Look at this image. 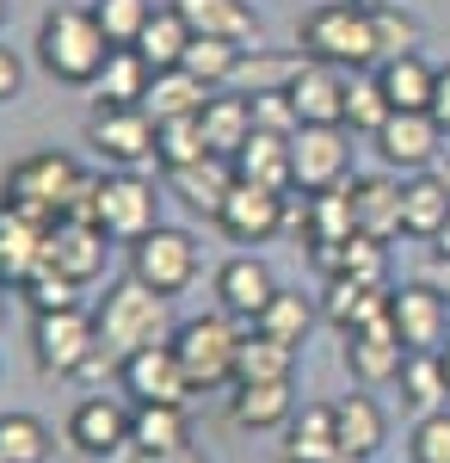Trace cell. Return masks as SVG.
<instances>
[{
    "instance_id": "60d3db41",
    "label": "cell",
    "mask_w": 450,
    "mask_h": 463,
    "mask_svg": "<svg viewBox=\"0 0 450 463\" xmlns=\"http://www.w3.org/2000/svg\"><path fill=\"white\" fill-rule=\"evenodd\" d=\"M389 93H382V80L377 69H364V74H352L346 80V130L352 137H377L382 124H389Z\"/></svg>"
},
{
    "instance_id": "277c9868",
    "label": "cell",
    "mask_w": 450,
    "mask_h": 463,
    "mask_svg": "<svg viewBox=\"0 0 450 463\" xmlns=\"http://www.w3.org/2000/svg\"><path fill=\"white\" fill-rule=\"evenodd\" d=\"M241 321L235 316H192L173 327V353L185 364V377H192V390H222V383H235V358H241Z\"/></svg>"
},
{
    "instance_id": "f546056e",
    "label": "cell",
    "mask_w": 450,
    "mask_h": 463,
    "mask_svg": "<svg viewBox=\"0 0 450 463\" xmlns=\"http://www.w3.org/2000/svg\"><path fill=\"white\" fill-rule=\"evenodd\" d=\"M296 358H303V346L247 327L241 334V358H235V383H290V377H296Z\"/></svg>"
},
{
    "instance_id": "e0dca14e",
    "label": "cell",
    "mask_w": 450,
    "mask_h": 463,
    "mask_svg": "<svg viewBox=\"0 0 450 463\" xmlns=\"http://www.w3.org/2000/svg\"><path fill=\"white\" fill-rule=\"evenodd\" d=\"M272 297H277V279H272V266H266L259 253H235V260L216 266V309L235 316L241 327H253V321L266 316Z\"/></svg>"
},
{
    "instance_id": "ab89813d",
    "label": "cell",
    "mask_w": 450,
    "mask_h": 463,
    "mask_svg": "<svg viewBox=\"0 0 450 463\" xmlns=\"http://www.w3.org/2000/svg\"><path fill=\"white\" fill-rule=\"evenodd\" d=\"M241 62H247L241 43H222V37H192V50H185V62H179V69H192L210 93H216V87H235Z\"/></svg>"
},
{
    "instance_id": "8992f818",
    "label": "cell",
    "mask_w": 450,
    "mask_h": 463,
    "mask_svg": "<svg viewBox=\"0 0 450 463\" xmlns=\"http://www.w3.org/2000/svg\"><path fill=\"white\" fill-rule=\"evenodd\" d=\"M32 358L43 377H80L99 358V321L87 309H43V316H32Z\"/></svg>"
},
{
    "instance_id": "2e32d148",
    "label": "cell",
    "mask_w": 450,
    "mask_h": 463,
    "mask_svg": "<svg viewBox=\"0 0 450 463\" xmlns=\"http://www.w3.org/2000/svg\"><path fill=\"white\" fill-rule=\"evenodd\" d=\"M216 229H222L235 248H266L272 235H284V192H266V185L235 179V192H229V204L216 216Z\"/></svg>"
},
{
    "instance_id": "3957f363",
    "label": "cell",
    "mask_w": 450,
    "mask_h": 463,
    "mask_svg": "<svg viewBox=\"0 0 450 463\" xmlns=\"http://www.w3.org/2000/svg\"><path fill=\"white\" fill-rule=\"evenodd\" d=\"M296 50H303L309 62H327V69H346V74H364V69L382 62L377 25H370V13L352 6V0H321V6H309L303 25H296Z\"/></svg>"
},
{
    "instance_id": "bcb514c9",
    "label": "cell",
    "mask_w": 450,
    "mask_h": 463,
    "mask_svg": "<svg viewBox=\"0 0 450 463\" xmlns=\"http://www.w3.org/2000/svg\"><path fill=\"white\" fill-rule=\"evenodd\" d=\"M370 25H377L382 62H389V56H414V50H419V19H414V13H401V6H382V13H370Z\"/></svg>"
},
{
    "instance_id": "d590c367",
    "label": "cell",
    "mask_w": 450,
    "mask_h": 463,
    "mask_svg": "<svg viewBox=\"0 0 450 463\" xmlns=\"http://www.w3.org/2000/svg\"><path fill=\"white\" fill-rule=\"evenodd\" d=\"M136 50H142V62H148V69H179V62H185V50H192V25L179 19L173 0L148 13V25H142Z\"/></svg>"
},
{
    "instance_id": "9a60e30c",
    "label": "cell",
    "mask_w": 450,
    "mask_h": 463,
    "mask_svg": "<svg viewBox=\"0 0 450 463\" xmlns=\"http://www.w3.org/2000/svg\"><path fill=\"white\" fill-rule=\"evenodd\" d=\"M130 402H117V395H87V402H74L69 414V445L80 458H117L124 445H130Z\"/></svg>"
},
{
    "instance_id": "83f0119b",
    "label": "cell",
    "mask_w": 450,
    "mask_h": 463,
    "mask_svg": "<svg viewBox=\"0 0 450 463\" xmlns=\"http://www.w3.org/2000/svg\"><path fill=\"white\" fill-rule=\"evenodd\" d=\"M327 279H352V285H370V290H389V248L370 241V235H352L340 248H314L309 253Z\"/></svg>"
},
{
    "instance_id": "7dc6e473",
    "label": "cell",
    "mask_w": 450,
    "mask_h": 463,
    "mask_svg": "<svg viewBox=\"0 0 450 463\" xmlns=\"http://www.w3.org/2000/svg\"><path fill=\"white\" fill-rule=\"evenodd\" d=\"M247 99H253V130H266V137H296V130H303V118H296V106H290L284 87H272V93H247Z\"/></svg>"
},
{
    "instance_id": "1f68e13d",
    "label": "cell",
    "mask_w": 450,
    "mask_h": 463,
    "mask_svg": "<svg viewBox=\"0 0 450 463\" xmlns=\"http://www.w3.org/2000/svg\"><path fill=\"white\" fill-rule=\"evenodd\" d=\"M204 99H210V87L192 69H155L148 93H142V111H148L155 124H167V118H198Z\"/></svg>"
},
{
    "instance_id": "30bf717a",
    "label": "cell",
    "mask_w": 450,
    "mask_h": 463,
    "mask_svg": "<svg viewBox=\"0 0 450 463\" xmlns=\"http://www.w3.org/2000/svg\"><path fill=\"white\" fill-rule=\"evenodd\" d=\"M99 229L111 241H142L148 229H161V198L142 174H99Z\"/></svg>"
},
{
    "instance_id": "f1b7e54d",
    "label": "cell",
    "mask_w": 450,
    "mask_h": 463,
    "mask_svg": "<svg viewBox=\"0 0 450 463\" xmlns=\"http://www.w3.org/2000/svg\"><path fill=\"white\" fill-rule=\"evenodd\" d=\"M450 222V192L438 174H408L401 179V235L414 241H438V229Z\"/></svg>"
},
{
    "instance_id": "b9f144b4",
    "label": "cell",
    "mask_w": 450,
    "mask_h": 463,
    "mask_svg": "<svg viewBox=\"0 0 450 463\" xmlns=\"http://www.w3.org/2000/svg\"><path fill=\"white\" fill-rule=\"evenodd\" d=\"M50 427L37 414H0V463H50Z\"/></svg>"
},
{
    "instance_id": "11a10c76",
    "label": "cell",
    "mask_w": 450,
    "mask_h": 463,
    "mask_svg": "<svg viewBox=\"0 0 450 463\" xmlns=\"http://www.w3.org/2000/svg\"><path fill=\"white\" fill-rule=\"evenodd\" d=\"M432 248H438V253H445V260H450V222H445V229H438V241H432Z\"/></svg>"
},
{
    "instance_id": "6f0895ef",
    "label": "cell",
    "mask_w": 450,
    "mask_h": 463,
    "mask_svg": "<svg viewBox=\"0 0 450 463\" xmlns=\"http://www.w3.org/2000/svg\"><path fill=\"white\" fill-rule=\"evenodd\" d=\"M438 358H445V371H450V340H445V346H438Z\"/></svg>"
},
{
    "instance_id": "816d5d0a",
    "label": "cell",
    "mask_w": 450,
    "mask_h": 463,
    "mask_svg": "<svg viewBox=\"0 0 450 463\" xmlns=\"http://www.w3.org/2000/svg\"><path fill=\"white\" fill-rule=\"evenodd\" d=\"M432 118L445 124V137H450V62L438 69V87H432Z\"/></svg>"
},
{
    "instance_id": "4dcf8cb0",
    "label": "cell",
    "mask_w": 450,
    "mask_h": 463,
    "mask_svg": "<svg viewBox=\"0 0 450 463\" xmlns=\"http://www.w3.org/2000/svg\"><path fill=\"white\" fill-rule=\"evenodd\" d=\"M389 316V290H370V285H352V279H327L321 290V321L346 340L352 327H364V321Z\"/></svg>"
},
{
    "instance_id": "4316f807",
    "label": "cell",
    "mask_w": 450,
    "mask_h": 463,
    "mask_svg": "<svg viewBox=\"0 0 450 463\" xmlns=\"http://www.w3.org/2000/svg\"><path fill=\"white\" fill-rule=\"evenodd\" d=\"M43 235H50V222L13 211V204L0 211V285H25L43 266Z\"/></svg>"
},
{
    "instance_id": "d6986e66",
    "label": "cell",
    "mask_w": 450,
    "mask_h": 463,
    "mask_svg": "<svg viewBox=\"0 0 450 463\" xmlns=\"http://www.w3.org/2000/svg\"><path fill=\"white\" fill-rule=\"evenodd\" d=\"M346 69H327V62H296V74H290V106H296V118L303 124H346Z\"/></svg>"
},
{
    "instance_id": "7a4b0ae2",
    "label": "cell",
    "mask_w": 450,
    "mask_h": 463,
    "mask_svg": "<svg viewBox=\"0 0 450 463\" xmlns=\"http://www.w3.org/2000/svg\"><path fill=\"white\" fill-rule=\"evenodd\" d=\"M99 358L111 364H124V358L136 353V346H161V340H173L179 321L167 316V297L161 290H148L142 279H124V285H111L99 297Z\"/></svg>"
},
{
    "instance_id": "74e56055",
    "label": "cell",
    "mask_w": 450,
    "mask_h": 463,
    "mask_svg": "<svg viewBox=\"0 0 450 463\" xmlns=\"http://www.w3.org/2000/svg\"><path fill=\"white\" fill-rule=\"evenodd\" d=\"M148 80H155V69L142 62V50H111L99 80H93V99H99V106H142Z\"/></svg>"
},
{
    "instance_id": "52a82bcc",
    "label": "cell",
    "mask_w": 450,
    "mask_h": 463,
    "mask_svg": "<svg viewBox=\"0 0 450 463\" xmlns=\"http://www.w3.org/2000/svg\"><path fill=\"white\" fill-rule=\"evenodd\" d=\"M290 179L296 192H340L352 179V130L346 124H303L290 137Z\"/></svg>"
},
{
    "instance_id": "44dd1931",
    "label": "cell",
    "mask_w": 450,
    "mask_h": 463,
    "mask_svg": "<svg viewBox=\"0 0 450 463\" xmlns=\"http://www.w3.org/2000/svg\"><path fill=\"white\" fill-rule=\"evenodd\" d=\"M346 198H352V222H358V235H370V241H395V235H401V179L352 174L346 179Z\"/></svg>"
},
{
    "instance_id": "c3c4849f",
    "label": "cell",
    "mask_w": 450,
    "mask_h": 463,
    "mask_svg": "<svg viewBox=\"0 0 450 463\" xmlns=\"http://www.w3.org/2000/svg\"><path fill=\"white\" fill-rule=\"evenodd\" d=\"M414 463H450V408L419 414V427H414Z\"/></svg>"
},
{
    "instance_id": "4fadbf2b",
    "label": "cell",
    "mask_w": 450,
    "mask_h": 463,
    "mask_svg": "<svg viewBox=\"0 0 450 463\" xmlns=\"http://www.w3.org/2000/svg\"><path fill=\"white\" fill-rule=\"evenodd\" d=\"M117 383H124L130 402H179V408H185V395H192V377H185V364H179L173 340L136 346V353L117 364Z\"/></svg>"
},
{
    "instance_id": "9f6ffc18",
    "label": "cell",
    "mask_w": 450,
    "mask_h": 463,
    "mask_svg": "<svg viewBox=\"0 0 450 463\" xmlns=\"http://www.w3.org/2000/svg\"><path fill=\"white\" fill-rule=\"evenodd\" d=\"M352 6H364V13H382V6H395V0H352Z\"/></svg>"
},
{
    "instance_id": "f35d334b",
    "label": "cell",
    "mask_w": 450,
    "mask_h": 463,
    "mask_svg": "<svg viewBox=\"0 0 450 463\" xmlns=\"http://www.w3.org/2000/svg\"><path fill=\"white\" fill-rule=\"evenodd\" d=\"M314 321H321V303H309L303 290H277L272 303H266V316L253 321V327H259V334H272V340H290V346H303Z\"/></svg>"
},
{
    "instance_id": "f5cc1de1",
    "label": "cell",
    "mask_w": 450,
    "mask_h": 463,
    "mask_svg": "<svg viewBox=\"0 0 450 463\" xmlns=\"http://www.w3.org/2000/svg\"><path fill=\"white\" fill-rule=\"evenodd\" d=\"M426 285L438 290V297H450V260H445V253H432V266H426Z\"/></svg>"
},
{
    "instance_id": "603a6c76",
    "label": "cell",
    "mask_w": 450,
    "mask_h": 463,
    "mask_svg": "<svg viewBox=\"0 0 450 463\" xmlns=\"http://www.w3.org/2000/svg\"><path fill=\"white\" fill-rule=\"evenodd\" d=\"M333 432H340L346 463H370L382 451V439H389V420H382L377 395H370V390L340 395V402H333Z\"/></svg>"
},
{
    "instance_id": "5bb4252c",
    "label": "cell",
    "mask_w": 450,
    "mask_h": 463,
    "mask_svg": "<svg viewBox=\"0 0 450 463\" xmlns=\"http://www.w3.org/2000/svg\"><path fill=\"white\" fill-rule=\"evenodd\" d=\"M401 364H408V346H401V334H395V321H389V316H377V321H364V327H352V334H346V371H352L358 390H382V383H395Z\"/></svg>"
},
{
    "instance_id": "5b68a950",
    "label": "cell",
    "mask_w": 450,
    "mask_h": 463,
    "mask_svg": "<svg viewBox=\"0 0 450 463\" xmlns=\"http://www.w3.org/2000/svg\"><path fill=\"white\" fill-rule=\"evenodd\" d=\"M80 179L87 174L74 167L62 148H37V155H25V161L6 174V204L37 216V222H62V211H69V198H74Z\"/></svg>"
},
{
    "instance_id": "d4e9b609",
    "label": "cell",
    "mask_w": 450,
    "mask_h": 463,
    "mask_svg": "<svg viewBox=\"0 0 450 463\" xmlns=\"http://www.w3.org/2000/svg\"><path fill=\"white\" fill-rule=\"evenodd\" d=\"M130 445L142 458H167V451H185L192 445V414L179 402H130Z\"/></svg>"
},
{
    "instance_id": "f6af8a7d",
    "label": "cell",
    "mask_w": 450,
    "mask_h": 463,
    "mask_svg": "<svg viewBox=\"0 0 450 463\" xmlns=\"http://www.w3.org/2000/svg\"><path fill=\"white\" fill-rule=\"evenodd\" d=\"M19 297L32 303V316H43V309H80V285L69 272H56V266H37L32 279L19 285Z\"/></svg>"
},
{
    "instance_id": "484cf974",
    "label": "cell",
    "mask_w": 450,
    "mask_h": 463,
    "mask_svg": "<svg viewBox=\"0 0 450 463\" xmlns=\"http://www.w3.org/2000/svg\"><path fill=\"white\" fill-rule=\"evenodd\" d=\"M192 37H222V43H259V13L247 0H173Z\"/></svg>"
},
{
    "instance_id": "cb8c5ba5",
    "label": "cell",
    "mask_w": 450,
    "mask_h": 463,
    "mask_svg": "<svg viewBox=\"0 0 450 463\" xmlns=\"http://www.w3.org/2000/svg\"><path fill=\"white\" fill-rule=\"evenodd\" d=\"M198 130H204V148L210 155H222V161H235L253 137V99L247 93H229V87H216L198 111Z\"/></svg>"
},
{
    "instance_id": "8fae6325",
    "label": "cell",
    "mask_w": 450,
    "mask_h": 463,
    "mask_svg": "<svg viewBox=\"0 0 450 463\" xmlns=\"http://www.w3.org/2000/svg\"><path fill=\"white\" fill-rule=\"evenodd\" d=\"M370 143H377L382 167L432 174V167H438V155H445V124H438L432 111H389V124H382Z\"/></svg>"
},
{
    "instance_id": "836d02e7",
    "label": "cell",
    "mask_w": 450,
    "mask_h": 463,
    "mask_svg": "<svg viewBox=\"0 0 450 463\" xmlns=\"http://www.w3.org/2000/svg\"><path fill=\"white\" fill-rule=\"evenodd\" d=\"M377 80L382 93H389V106L395 111H432V87H438V69L426 62V56H389V62H377Z\"/></svg>"
},
{
    "instance_id": "db71d44e",
    "label": "cell",
    "mask_w": 450,
    "mask_h": 463,
    "mask_svg": "<svg viewBox=\"0 0 450 463\" xmlns=\"http://www.w3.org/2000/svg\"><path fill=\"white\" fill-rule=\"evenodd\" d=\"M432 174L445 179V192H450V148H445V155H438V167H432Z\"/></svg>"
},
{
    "instance_id": "7bdbcfd3",
    "label": "cell",
    "mask_w": 450,
    "mask_h": 463,
    "mask_svg": "<svg viewBox=\"0 0 450 463\" xmlns=\"http://www.w3.org/2000/svg\"><path fill=\"white\" fill-rule=\"evenodd\" d=\"M204 130H198V118H167V124H155V167L161 174H173V167H192V161H204Z\"/></svg>"
},
{
    "instance_id": "8d00e7d4",
    "label": "cell",
    "mask_w": 450,
    "mask_h": 463,
    "mask_svg": "<svg viewBox=\"0 0 450 463\" xmlns=\"http://www.w3.org/2000/svg\"><path fill=\"white\" fill-rule=\"evenodd\" d=\"M401 402L414 408V414H438V408H450V371L438 353H408V364H401Z\"/></svg>"
},
{
    "instance_id": "e575fe53",
    "label": "cell",
    "mask_w": 450,
    "mask_h": 463,
    "mask_svg": "<svg viewBox=\"0 0 450 463\" xmlns=\"http://www.w3.org/2000/svg\"><path fill=\"white\" fill-rule=\"evenodd\" d=\"M235 179L266 185V192H296V179H290V137H266V130H253L247 148L235 155Z\"/></svg>"
},
{
    "instance_id": "ac0fdd59",
    "label": "cell",
    "mask_w": 450,
    "mask_h": 463,
    "mask_svg": "<svg viewBox=\"0 0 450 463\" xmlns=\"http://www.w3.org/2000/svg\"><path fill=\"white\" fill-rule=\"evenodd\" d=\"M105 235L99 222H74V216H62V222H50V235H43V266H56V272H69L74 285H93L105 272Z\"/></svg>"
},
{
    "instance_id": "681fc988",
    "label": "cell",
    "mask_w": 450,
    "mask_h": 463,
    "mask_svg": "<svg viewBox=\"0 0 450 463\" xmlns=\"http://www.w3.org/2000/svg\"><path fill=\"white\" fill-rule=\"evenodd\" d=\"M19 87H25V62L0 43V106H6V99H19Z\"/></svg>"
},
{
    "instance_id": "ffe728a7",
    "label": "cell",
    "mask_w": 450,
    "mask_h": 463,
    "mask_svg": "<svg viewBox=\"0 0 450 463\" xmlns=\"http://www.w3.org/2000/svg\"><path fill=\"white\" fill-rule=\"evenodd\" d=\"M277 463H346L340 432H333V402H309L284 420L277 439Z\"/></svg>"
},
{
    "instance_id": "ba28073f",
    "label": "cell",
    "mask_w": 450,
    "mask_h": 463,
    "mask_svg": "<svg viewBox=\"0 0 450 463\" xmlns=\"http://www.w3.org/2000/svg\"><path fill=\"white\" fill-rule=\"evenodd\" d=\"M87 143L99 148V161L111 174H142L155 161V118L142 106H93Z\"/></svg>"
},
{
    "instance_id": "680465c9",
    "label": "cell",
    "mask_w": 450,
    "mask_h": 463,
    "mask_svg": "<svg viewBox=\"0 0 450 463\" xmlns=\"http://www.w3.org/2000/svg\"><path fill=\"white\" fill-rule=\"evenodd\" d=\"M0 19H6V0H0Z\"/></svg>"
},
{
    "instance_id": "6da1fadb",
    "label": "cell",
    "mask_w": 450,
    "mask_h": 463,
    "mask_svg": "<svg viewBox=\"0 0 450 463\" xmlns=\"http://www.w3.org/2000/svg\"><path fill=\"white\" fill-rule=\"evenodd\" d=\"M111 56V37L99 32L93 6H56L37 19V69L62 87H93Z\"/></svg>"
},
{
    "instance_id": "7c38bea8",
    "label": "cell",
    "mask_w": 450,
    "mask_h": 463,
    "mask_svg": "<svg viewBox=\"0 0 450 463\" xmlns=\"http://www.w3.org/2000/svg\"><path fill=\"white\" fill-rule=\"evenodd\" d=\"M389 321H395L408 353H438L450 340V297H438L426 279L401 285V290H389Z\"/></svg>"
},
{
    "instance_id": "f907efd6",
    "label": "cell",
    "mask_w": 450,
    "mask_h": 463,
    "mask_svg": "<svg viewBox=\"0 0 450 463\" xmlns=\"http://www.w3.org/2000/svg\"><path fill=\"white\" fill-rule=\"evenodd\" d=\"M105 463H204V451H198V445H185V451H167V458H142L136 445H124L117 458H105Z\"/></svg>"
},
{
    "instance_id": "7402d4cb",
    "label": "cell",
    "mask_w": 450,
    "mask_h": 463,
    "mask_svg": "<svg viewBox=\"0 0 450 463\" xmlns=\"http://www.w3.org/2000/svg\"><path fill=\"white\" fill-rule=\"evenodd\" d=\"M167 192H173L192 216L216 222V216H222V204H229V192H235V161L204 155V161H192V167H173V174H167Z\"/></svg>"
},
{
    "instance_id": "d6a6232c",
    "label": "cell",
    "mask_w": 450,
    "mask_h": 463,
    "mask_svg": "<svg viewBox=\"0 0 450 463\" xmlns=\"http://www.w3.org/2000/svg\"><path fill=\"white\" fill-rule=\"evenodd\" d=\"M296 414V395L290 383H235L229 395V420L241 432H266V427H284Z\"/></svg>"
},
{
    "instance_id": "9c48e42d",
    "label": "cell",
    "mask_w": 450,
    "mask_h": 463,
    "mask_svg": "<svg viewBox=\"0 0 450 463\" xmlns=\"http://www.w3.org/2000/svg\"><path fill=\"white\" fill-rule=\"evenodd\" d=\"M130 279H142L161 297H179V290L198 279V241L185 229H148L142 241H130Z\"/></svg>"
},
{
    "instance_id": "ee69618b",
    "label": "cell",
    "mask_w": 450,
    "mask_h": 463,
    "mask_svg": "<svg viewBox=\"0 0 450 463\" xmlns=\"http://www.w3.org/2000/svg\"><path fill=\"white\" fill-rule=\"evenodd\" d=\"M148 13H155V0H93V19H99V32L111 37V50H136Z\"/></svg>"
}]
</instances>
